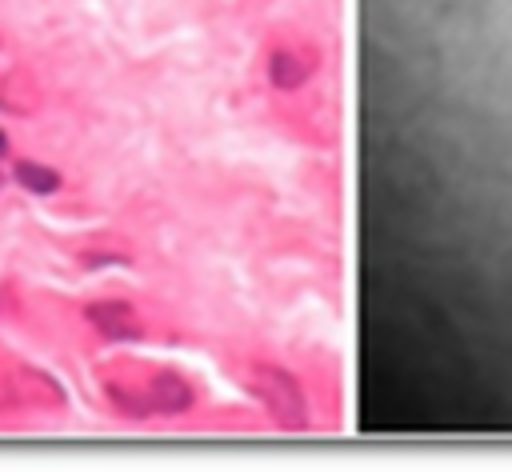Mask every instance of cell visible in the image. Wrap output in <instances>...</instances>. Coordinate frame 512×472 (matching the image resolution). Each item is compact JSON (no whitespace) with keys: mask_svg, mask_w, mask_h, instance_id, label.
I'll list each match as a JSON object with an SVG mask.
<instances>
[{"mask_svg":"<svg viewBox=\"0 0 512 472\" xmlns=\"http://www.w3.org/2000/svg\"><path fill=\"white\" fill-rule=\"evenodd\" d=\"M256 388H260V396L268 400V408H272L288 428L304 424V396H300V388H296V380H292L288 372H280V368H260V372H256Z\"/></svg>","mask_w":512,"mask_h":472,"instance_id":"6da1fadb","label":"cell"},{"mask_svg":"<svg viewBox=\"0 0 512 472\" xmlns=\"http://www.w3.org/2000/svg\"><path fill=\"white\" fill-rule=\"evenodd\" d=\"M88 324L108 336V340H136L140 336V320L136 312L124 304V300H112V304H92L88 308Z\"/></svg>","mask_w":512,"mask_h":472,"instance_id":"7a4b0ae2","label":"cell"},{"mask_svg":"<svg viewBox=\"0 0 512 472\" xmlns=\"http://www.w3.org/2000/svg\"><path fill=\"white\" fill-rule=\"evenodd\" d=\"M148 404H156L164 412H184L192 404V388L176 372H156L152 376V388H148Z\"/></svg>","mask_w":512,"mask_h":472,"instance_id":"3957f363","label":"cell"},{"mask_svg":"<svg viewBox=\"0 0 512 472\" xmlns=\"http://www.w3.org/2000/svg\"><path fill=\"white\" fill-rule=\"evenodd\" d=\"M268 76H272V84H280V88H296V84H304L308 64H304L292 48H276V52L268 56Z\"/></svg>","mask_w":512,"mask_h":472,"instance_id":"277c9868","label":"cell"},{"mask_svg":"<svg viewBox=\"0 0 512 472\" xmlns=\"http://www.w3.org/2000/svg\"><path fill=\"white\" fill-rule=\"evenodd\" d=\"M16 180L32 192H56L60 188V172L56 168H44L36 160H16Z\"/></svg>","mask_w":512,"mask_h":472,"instance_id":"5b68a950","label":"cell"},{"mask_svg":"<svg viewBox=\"0 0 512 472\" xmlns=\"http://www.w3.org/2000/svg\"><path fill=\"white\" fill-rule=\"evenodd\" d=\"M4 152H8V136L0 132V156H4Z\"/></svg>","mask_w":512,"mask_h":472,"instance_id":"8992f818","label":"cell"}]
</instances>
